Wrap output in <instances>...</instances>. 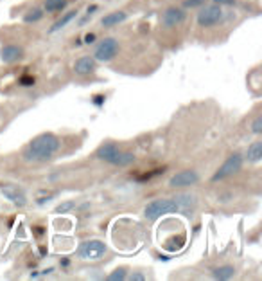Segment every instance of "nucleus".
<instances>
[{"mask_svg":"<svg viewBox=\"0 0 262 281\" xmlns=\"http://www.w3.org/2000/svg\"><path fill=\"white\" fill-rule=\"evenodd\" d=\"M212 276L216 277V279H232V277L235 276V267L232 265H221L217 267V269L212 270Z\"/></svg>","mask_w":262,"mask_h":281,"instance_id":"17","label":"nucleus"},{"mask_svg":"<svg viewBox=\"0 0 262 281\" xmlns=\"http://www.w3.org/2000/svg\"><path fill=\"white\" fill-rule=\"evenodd\" d=\"M106 252H108V247L103 240H86L77 247V258H81L85 262H97Z\"/></svg>","mask_w":262,"mask_h":281,"instance_id":"5","label":"nucleus"},{"mask_svg":"<svg viewBox=\"0 0 262 281\" xmlns=\"http://www.w3.org/2000/svg\"><path fill=\"white\" fill-rule=\"evenodd\" d=\"M117 52H119V40L108 36V38L101 40L99 45L95 47V51H93V60H95V62L108 63L115 58Z\"/></svg>","mask_w":262,"mask_h":281,"instance_id":"7","label":"nucleus"},{"mask_svg":"<svg viewBox=\"0 0 262 281\" xmlns=\"http://www.w3.org/2000/svg\"><path fill=\"white\" fill-rule=\"evenodd\" d=\"M2 195L6 196L8 200H11L15 206L18 207H23L25 204H27V196H25V193L20 189V187L16 186H8V187H2Z\"/></svg>","mask_w":262,"mask_h":281,"instance_id":"11","label":"nucleus"},{"mask_svg":"<svg viewBox=\"0 0 262 281\" xmlns=\"http://www.w3.org/2000/svg\"><path fill=\"white\" fill-rule=\"evenodd\" d=\"M61 140L54 133H40L25 146L23 150V159L27 162H45L52 159L58 153Z\"/></svg>","mask_w":262,"mask_h":281,"instance_id":"1","label":"nucleus"},{"mask_svg":"<svg viewBox=\"0 0 262 281\" xmlns=\"http://www.w3.org/2000/svg\"><path fill=\"white\" fill-rule=\"evenodd\" d=\"M224 18H226V13H224L223 6L214 2V4H208L200 9L196 22L200 27H214V25H219L221 22H224Z\"/></svg>","mask_w":262,"mask_h":281,"instance_id":"4","label":"nucleus"},{"mask_svg":"<svg viewBox=\"0 0 262 281\" xmlns=\"http://www.w3.org/2000/svg\"><path fill=\"white\" fill-rule=\"evenodd\" d=\"M126 18H127V15L124 11H112L101 18V25H103V27H115L119 23L126 22Z\"/></svg>","mask_w":262,"mask_h":281,"instance_id":"14","label":"nucleus"},{"mask_svg":"<svg viewBox=\"0 0 262 281\" xmlns=\"http://www.w3.org/2000/svg\"><path fill=\"white\" fill-rule=\"evenodd\" d=\"M18 83L22 87H32L35 85V78H32V76H23V78L18 79Z\"/></svg>","mask_w":262,"mask_h":281,"instance_id":"23","label":"nucleus"},{"mask_svg":"<svg viewBox=\"0 0 262 281\" xmlns=\"http://www.w3.org/2000/svg\"><path fill=\"white\" fill-rule=\"evenodd\" d=\"M69 4V0H45L43 2V11L45 13H58L63 11Z\"/></svg>","mask_w":262,"mask_h":281,"instance_id":"18","label":"nucleus"},{"mask_svg":"<svg viewBox=\"0 0 262 281\" xmlns=\"http://www.w3.org/2000/svg\"><path fill=\"white\" fill-rule=\"evenodd\" d=\"M205 4V0H185V2H183V6H185V8H200V6H203Z\"/></svg>","mask_w":262,"mask_h":281,"instance_id":"24","label":"nucleus"},{"mask_svg":"<svg viewBox=\"0 0 262 281\" xmlns=\"http://www.w3.org/2000/svg\"><path fill=\"white\" fill-rule=\"evenodd\" d=\"M126 277H127V269H126V267H119V269L113 270V272L110 274L106 279H108V281H117V279H119L120 281V279H126Z\"/></svg>","mask_w":262,"mask_h":281,"instance_id":"20","label":"nucleus"},{"mask_svg":"<svg viewBox=\"0 0 262 281\" xmlns=\"http://www.w3.org/2000/svg\"><path fill=\"white\" fill-rule=\"evenodd\" d=\"M74 207H76V202H74V200H67V202L59 204V206L56 207L54 213H56V215H65V213H69V211H72Z\"/></svg>","mask_w":262,"mask_h":281,"instance_id":"21","label":"nucleus"},{"mask_svg":"<svg viewBox=\"0 0 262 281\" xmlns=\"http://www.w3.org/2000/svg\"><path fill=\"white\" fill-rule=\"evenodd\" d=\"M95 157L104 160V162L112 164V166H119V168H126V166L135 162V153L122 152L115 143H103L97 148Z\"/></svg>","mask_w":262,"mask_h":281,"instance_id":"2","label":"nucleus"},{"mask_svg":"<svg viewBox=\"0 0 262 281\" xmlns=\"http://www.w3.org/2000/svg\"><path fill=\"white\" fill-rule=\"evenodd\" d=\"M251 132L255 133V135H260L262 133V116H257L251 121Z\"/></svg>","mask_w":262,"mask_h":281,"instance_id":"22","label":"nucleus"},{"mask_svg":"<svg viewBox=\"0 0 262 281\" xmlns=\"http://www.w3.org/2000/svg\"><path fill=\"white\" fill-rule=\"evenodd\" d=\"M23 58V51L18 45H2L0 47V60L4 63H15Z\"/></svg>","mask_w":262,"mask_h":281,"instance_id":"12","label":"nucleus"},{"mask_svg":"<svg viewBox=\"0 0 262 281\" xmlns=\"http://www.w3.org/2000/svg\"><path fill=\"white\" fill-rule=\"evenodd\" d=\"M43 9H38V8H35V9H29L25 15H23V22L25 23H36V22H40V20L43 18Z\"/></svg>","mask_w":262,"mask_h":281,"instance_id":"19","label":"nucleus"},{"mask_svg":"<svg viewBox=\"0 0 262 281\" xmlns=\"http://www.w3.org/2000/svg\"><path fill=\"white\" fill-rule=\"evenodd\" d=\"M173 200L180 207V213H192L198 206V199L194 195H176Z\"/></svg>","mask_w":262,"mask_h":281,"instance_id":"13","label":"nucleus"},{"mask_svg":"<svg viewBox=\"0 0 262 281\" xmlns=\"http://www.w3.org/2000/svg\"><path fill=\"white\" fill-rule=\"evenodd\" d=\"M216 4H219V6H232V4H235V0H214Z\"/></svg>","mask_w":262,"mask_h":281,"instance_id":"26","label":"nucleus"},{"mask_svg":"<svg viewBox=\"0 0 262 281\" xmlns=\"http://www.w3.org/2000/svg\"><path fill=\"white\" fill-rule=\"evenodd\" d=\"M187 18V13L185 9L181 8H167L166 11L160 15V25L166 29H174L178 25L185 22Z\"/></svg>","mask_w":262,"mask_h":281,"instance_id":"8","label":"nucleus"},{"mask_svg":"<svg viewBox=\"0 0 262 281\" xmlns=\"http://www.w3.org/2000/svg\"><path fill=\"white\" fill-rule=\"evenodd\" d=\"M169 213H180V207H178V204L173 199H156L144 207V216L149 222H154L160 216L169 215Z\"/></svg>","mask_w":262,"mask_h":281,"instance_id":"3","label":"nucleus"},{"mask_svg":"<svg viewBox=\"0 0 262 281\" xmlns=\"http://www.w3.org/2000/svg\"><path fill=\"white\" fill-rule=\"evenodd\" d=\"M129 279L131 281H144V279H146V276H144V274H140V272H135V274H131Z\"/></svg>","mask_w":262,"mask_h":281,"instance_id":"25","label":"nucleus"},{"mask_svg":"<svg viewBox=\"0 0 262 281\" xmlns=\"http://www.w3.org/2000/svg\"><path fill=\"white\" fill-rule=\"evenodd\" d=\"M243 164H244V157L241 153H232L223 162V166L212 175V182H219V180H224L228 177L237 175L243 170Z\"/></svg>","mask_w":262,"mask_h":281,"instance_id":"6","label":"nucleus"},{"mask_svg":"<svg viewBox=\"0 0 262 281\" xmlns=\"http://www.w3.org/2000/svg\"><path fill=\"white\" fill-rule=\"evenodd\" d=\"M93 40H95V35H86L85 36V42L86 43H93Z\"/></svg>","mask_w":262,"mask_h":281,"instance_id":"27","label":"nucleus"},{"mask_svg":"<svg viewBox=\"0 0 262 281\" xmlns=\"http://www.w3.org/2000/svg\"><path fill=\"white\" fill-rule=\"evenodd\" d=\"M76 16H77V11H76V9H72V11H67L65 15H63L61 18L58 20V22L52 23V27H50L49 33H58V31H61V29L65 27L67 23L72 22V20L76 18Z\"/></svg>","mask_w":262,"mask_h":281,"instance_id":"16","label":"nucleus"},{"mask_svg":"<svg viewBox=\"0 0 262 281\" xmlns=\"http://www.w3.org/2000/svg\"><path fill=\"white\" fill-rule=\"evenodd\" d=\"M97 67V62L93 60V56H81L79 60H76L74 63V72L77 76H88L92 74Z\"/></svg>","mask_w":262,"mask_h":281,"instance_id":"10","label":"nucleus"},{"mask_svg":"<svg viewBox=\"0 0 262 281\" xmlns=\"http://www.w3.org/2000/svg\"><path fill=\"white\" fill-rule=\"evenodd\" d=\"M200 182V173L194 170H181V172L174 173L169 179V187L173 189H180V187H189Z\"/></svg>","mask_w":262,"mask_h":281,"instance_id":"9","label":"nucleus"},{"mask_svg":"<svg viewBox=\"0 0 262 281\" xmlns=\"http://www.w3.org/2000/svg\"><path fill=\"white\" fill-rule=\"evenodd\" d=\"M244 159L251 164H257L262 160V140H253L250 146L246 148V153H244Z\"/></svg>","mask_w":262,"mask_h":281,"instance_id":"15","label":"nucleus"}]
</instances>
